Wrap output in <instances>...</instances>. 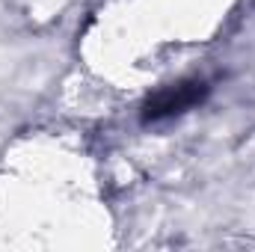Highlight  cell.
Listing matches in <instances>:
<instances>
[{"label":"cell","mask_w":255,"mask_h":252,"mask_svg":"<svg viewBox=\"0 0 255 252\" xmlns=\"http://www.w3.org/2000/svg\"><path fill=\"white\" fill-rule=\"evenodd\" d=\"M205 95H208V83L202 77L166 83L154 95H148V101L142 104V122H163V119L181 116V113L193 110L196 104H202Z\"/></svg>","instance_id":"6da1fadb"}]
</instances>
